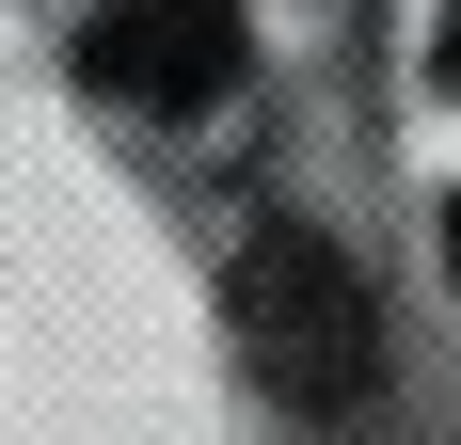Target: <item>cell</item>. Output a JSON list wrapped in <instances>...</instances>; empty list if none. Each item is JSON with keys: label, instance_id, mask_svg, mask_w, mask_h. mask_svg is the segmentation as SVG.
Wrapping results in <instances>:
<instances>
[{"label": "cell", "instance_id": "1", "mask_svg": "<svg viewBox=\"0 0 461 445\" xmlns=\"http://www.w3.org/2000/svg\"><path fill=\"white\" fill-rule=\"evenodd\" d=\"M239 366L271 382L303 430H350L382 398V303L319 222H255L239 239Z\"/></svg>", "mask_w": 461, "mask_h": 445}, {"label": "cell", "instance_id": "2", "mask_svg": "<svg viewBox=\"0 0 461 445\" xmlns=\"http://www.w3.org/2000/svg\"><path fill=\"white\" fill-rule=\"evenodd\" d=\"M239 64H255V32H239V0H112L80 32V80L112 95V112H159V128H191V112H223Z\"/></svg>", "mask_w": 461, "mask_h": 445}, {"label": "cell", "instance_id": "3", "mask_svg": "<svg viewBox=\"0 0 461 445\" xmlns=\"http://www.w3.org/2000/svg\"><path fill=\"white\" fill-rule=\"evenodd\" d=\"M429 80H446V95H461V0H446V32H429Z\"/></svg>", "mask_w": 461, "mask_h": 445}, {"label": "cell", "instance_id": "4", "mask_svg": "<svg viewBox=\"0 0 461 445\" xmlns=\"http://www.w3.org/2000/svg\"><path fill=\"white\" fill-rule=\"evenodd\" d=\"M446 286H461V207H446Z\"/></svg>", "mask_w": 461, "mask_h": 445}]
</instances>
